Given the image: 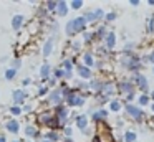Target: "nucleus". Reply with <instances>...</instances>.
<instances>
[{
    "mask_svg": "<svg viewBox=\"0 0 154 142\" xmlns=\"http://www.w3.org/2000/svg\"><path fill=\"white\" fill-rule=\"evenodd\" d=\"M71 22H73V30H75V32H78V30H81V28L85 26V22H86V20H85L83 17H81V18L71 20Z\"/></svg>",
    "mask_w": 154,
    "mask_h": 142,
    "instance_id": "f257e3e1",
    "label": "nucleus"
},
{
    "mask_svg": "<svg viewBox=\"0 0 154 142\" xmlns=\"http://www.w3.org/2000/svg\"><path fill=\"white\" fill-rule=\"evenodd\" d=\"M128 111H129V112H131V114H133L136 119H141V116H143V114H141V111H139V109L133 107V106H128Z\"/></svg>",
    "mask_w": 154,
    "mask_h": 142,
    "instance_id": "f03ea898",
    "label": "nucleus"
},
{
    "mask_svg": "<svg viewBox=\"0 0 154 142\" xmlns=\"http://www.w3.org/2000/svg\"><path fill=\"white\" fill-rule=\"evenodd\" d=\"M65 12H66V3H65V2H58L57 13H58V15H65Z\"/></svg>",
    "mask_w": 154,
    "mask_h": 142,
    "instance_id": "7ed1b4c3",
    "label": "nucleus"
},
{
    "mask_svg": "<svg viewBox=\"0 0 154 142\" xmlns=\"http://www.w3.org/2000/svg\"><path fill=\"white\" fill-rule=\"evenodd\" d=\"M7 129H8V131H12V132H17V131H18V124H17L15 121H10V122L7 124Z\"/></svg>",
    "mask_w": 154,
    "mask_h": 142,
    "instance_id": "20e7f679",
    "label": "nucleus"
},
{
    "mask_svg": "<svg viewBox=\"0 0 154 142\" xmlns=\"http://www.w3.org/2000/svg\"><path fill=\"white\" fill-rule=\"evenodd\" d=\"M22 22H23V17H20V15H18V17H15V18H14V22H12L14 28H18V26L22 25Z\"/></svg>",
    "mask_w": 154,
    "mask_h": 142,
    "instance_id": "39448f33",
    "label": "nucleus"
},
{
    "mask_svg": "<svg viewBox=\"0 0 154 142\" xmlns=\"http://www.w3.org/2000/svg\"><path fill=\"white\" fill-rule=\"evenodd\" d=\"M23 98H25V94H23L22 91H17V92L14 94V99H15V102H22V101H23Z\"/></svg>",
    "mask_w": 154,
    "mask_h": 142,
    "instance_id": "423d86ee",
    "label": "nucleus"
},
{
    "mask_svg": "<svg viewBox=\"0 0 154 142\" xmlns=\"http://www.w3.org/2000/svg\"><path fill=\"white\" fill-rule=\"evenodd\" d=\"M50 51H51V40L47 43V45H45V48H43V55H45V56H48V55H50Z\"/></svg>",
    "mask_w": 154,
    "mask_h": 142,
    "instance_id": "0eeeda50",
    "label": "nucleus"
},
{
    "mask_svg": "<svg viewBox=\"0 0 154 142\" xmlns=\"http://www.w3.org/2000/svg\"><path fill=\"white\" fill-rule=\"evenodd\" d=\"M106 41H108V46H109V48L114 45V35H113V33H109V35H108Z\"/></svg>",
    "mask_w": 154,
    "mask_h": 142,
    "instance_id": "6e6552de",
    "label": "nucleus"
},
{
    "mask_svg": "<svg viewBox=\"0 0 154 142\" xmlns=\"http://www.w3.org/2000/svg\"><path fill=\"white\" fill-rule=\"evenodd\" d=\"M80 74L85 76V78H90V71H88V68H83V66H81V68H80Z\"/></svg>",
    "mask_w": 154,
    "mask_h": 142,
    "instance_id": "1a4fd4ad",
    "label": "nucleus"
},
{
    "mask_svg": "<svg viewBox=\"0 0 154 142\" xmlns=\"http://www.w3.org/2000/svg\"><path fill=\"white\" fill-rule=\"evenodd\" d=\"M78 125H80V127H85V125H86V119H85V117H78Z\"/></svg>",
    "mask_w": 154,
    "mask_h": 142,
    "instance_id": "9d476101",
    "label": "nucleus"
},
{
    "mask_svg": "<svg viewBox=\"0 0 154 142\" xmlns=\"http://www.w3.org/2000/svg\"><path fill=\"white\" fill-rule=\"evenodd\" d=\"M134 139H136V135H134V134H133V132H128V134H126V140H129V142H133V140H134Z\"/></svg>",
    "mask_w": 154,
    "mask_h": 142,
    "instance_id": "9b49d317",
    "label": "nucleus"
},
{
    "mask_svg": "<svg viewBox=\"0 0 154 142\" xmlns=\"http://www.w3.org/2000/svg\"><path fill=\"white\" fill-rule=\"evenodd\" d=\"M42 76H43V78H47V76H48V65H45L43 68H42Z\"/></svg>",
    "mask_w": 154,
    "mask_h": 142,
    "instance_id": "f8f14e48",
    "label": "nucleus"
},
{
    "mask_svg": "<svg viewBox=\"0 0 154 142\" xmlns=\"http://www.w3.org/2000/svg\"><path fill=\"white\" fill-rule=\"evenodd\" d=\"M27 134L28 135H35V127H30V125H28V127H27Z\"/></svg>",
    "mask_w": 154,
    "mask_h": 142,
    "instance_id": "ddd939ff",
    "label": "nucleus"
},
{
    "mask_svg": "<svg viewBox=\"0 0 154 142\" xmlns=\"http://www.w3.org/2000/svg\"><path fill=\"white\" fill-rule=\"evenodd\" d=\"M80 7H81V2H80V0H75V2H73V8H80Z\"/></svg>",
    "mask_w": 154,
    "mask_h": 142,
    "instance_id": "4468645a",
    "label": "nucleus"
},
{
    "mask_svg": "<svg viewBox=\"0 0 154 142\" xmlns=\"http://www.w3.org/2000/svg\"><path fill=\"white\" fill-rule=\"evenodd\" d=\"M15 76V69H10V71H7V78H14Z\"/></svg>",
    "mask_w": 154,
    "mask_h": 142,
    "instance_id": "2eb2a0df",
    "label": "nucleus"
},
{
    "mask_svg": "<svg viewBox=\"0 0 154 142\" xmlns=\"http://www.w3.org/2000/svg\"><path fill=\"white\" fill-rule=\"evenodd\" d=\"M111 107H113V111H118V107H119V104H118V102L114 101L113 104H111Z\"/></svg>",
    "mask_w": 154,
    "mask_h": 142,
    "instance_id": "dca6fc26",
    "label": "nucleus"
},
{
    "mask_svg": "<svg viewBox=\"0 0 154 142\" xmlns=\"http://www.w3.org/2000/svg\"><path fill=\"white\" fill-rule=\"evenodd\" d=\"M48 137H50L51 140H55V139H57V134H53V132H51V134H48Z\"/></svg>",
    "mask_w": 154,
    "mask_h": 142,
    "instance_id": "f3484780",
    "label": "nucleus"
},
{
    "mask_svg": "<svg viewBox=\"0 0 154 142\" xmlns=\"http://www.w3.org/2000/svg\"><path fill=\"white\" fill-rule=\"evenodd\" d=\"M86 63H88V65H91V63H93V59H91V56H90V55L86 56Z\"/></svg>",
    "mask_w": 154,
    "mask_h": 142,
    "instance_id": "a211bd4d",
    "label": "nucleus"
},
{
    "mask_svg": "<svg viewBox=\"0 0 154 142\" xmlns=\"http://www.w3.org/2000/svg\"><path fill=\"white\" fill-rule=\"evenodd\" d=\"M48 8H55V2H48Z\"/></svg>",
    "mask_w": 154,
    "mask_h": 142,
    "instance_id": "6ab92c4d",
    "label": "nucleus"
},
{
    "mask_svg": "<svg viewBox=\"0 0 154 142\" xmlns=\"http://www.w3.org/2000/svg\"><path fill=\"white\" fill-rule=\"evenodd\" d=\"M12 112H14V114H18V112H20V109H18V107H14V109H12Z\"/></svg>",
    "mask_w": 154,
    "mask_h": 142,
    "instance_id": "aec40b11",
    "label": "nucleus"
},
{
    "mask_svg": "<svg viewBox=\"0 0 154 142\" xmlns=\"http://www.w3.org/2000/svg\"><path fill=\"white\" fill-rule=\"evenodd\" d=\"M147 102V98H141V104H146Z\"/></svg>",
    "mask_w": 154,
    "mask_h": 142,
    "instance_id": "412c9836",
    "label": "nucleus"
},
{
    "mask_svg": "<svg viewBox=\"0 0 154 142\" xmlns=\"http://www.w3.org/2000/svg\"><path fill=\"white\" fill-rule=\"evenodd\" d=\"M151 61H154V53H152V55H151Z\"/></svg>",
    "mask_w": 154,
    "mask_h": 142,
    "instance_id": "4be33fe9",
    "label": "nucleus"
},
{
    "mask_svg": "<svg viewBox=\"0 0 154 142\" xmlns=\"http://www.w3.org/2000/svg\"><path fill=\"white\" fill-rule=\"evenodd\" d=\"M0 142H5V139H4V137H0Z\"/></svg>",
    "mask_w": 154,
    "mask_h": 142,
    "instance_id": "5701e85b",
    "label": "nucleus"
},
{
    "mask_svg": "<svg viewBox=\"0 0 154 142\" xmlns=\"http://www.w3.org/2000/svg\"><path fill=\"white\" fill-rule=\"evenodd\" d=\"M152 96H154V92H152Z\"/></svg>",
    "mask_w": 154,
    "mask_h": 142,
    "instance_id": "b1692460",
    "label": "nucleus"
}]
</instances>
